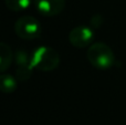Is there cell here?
<instances>
[{"instance_id":"1","label":"cell","mask_w":126,"mask_h":125,"mask_svg":"<svg viewBox=\"0 0 126 125\" xmlns=\"http://www.w3.org/2000/svg\"><path fill=\"white\" fill-rule=\"evenodd\" d=\"M89 62L98 70H107L115 63V55L111 47L103 42H95L89 47L86 52Z\"/></svg>"},{"instance_id":"2","label":"cell","mask_w":126,"mask_h":125,"mask_svg":"<svg viewBox=\"0 0 126 125\" xmlns=\"http://www.w3.org/2000/svg\"><path fill=\"white\" fill-rule=\"evenodd\" d=\"M31 62L34 69L42 72H50L58 68L60 55L53 48L42 46L37 48L31 54Z\"/></svg>"},{"instance_id":"3","label":"cell","mask_w":126,"mask_h":125,"mask_svg":"<svg viewBox=\"0 0 126 125\" xmlns=\"http://www.w3.org/2000/svg\"><path fill=\"white\" fill-rule=\"evenodd\" d=\"M15 32L20 39L34 40L41 35L42 27L38 19L31 16L20 17L15 23Z\"/></svg>"},{"instance_id":"4","label":"cell","mask_w":126,"mask_h":125,"mask_svg":"<svg viewBox=\"0 0 126 125\" xmlns=\"http://www.w3.org/2000/svg\"><path fill=\"white\" fill-rule=\"evenodd\" d=\"M13 60L16 62V78L18 81H28L31 78L33 68L31 62V55L28 54L24 49H17L16 53L13 55Z\"/></svg>"},{"instance_id":"5","label":"cell","mask_w":126,"mask_h":125,"mask_svg":"<svg viewBox=\"0 0 126 125\" xmlns=\"http://www.w3.org/2000/svg\"><path fill=\"white\" fill-rule=\"evenodd\" d=\"M94 39V31L91 27L79 26L73 28L69 33V41L73 47L83 49L90 47Z\"/></svg>"},{"instance_id":"6","label":"cell","mask_w":126,"mask_h":125,"mask_svg":"<svg viewBox=\"0 0 126 125\" xmlns=\"http://www.w3.org/2000/svg\"><path fill=\"white\" fill-rule=\"evenodd\" d=\"M33 6L44 17H55L65 8V0H33Z\"/></svg>"},{"instance_id":"7","label":"cell","mask_w":126,"mask_h":125,"mask_svg":"<svg viewBox=\"0 0 126 125\" xmlns=\"http://www.w3.org/2000/svg\"><path fill=\"white\" fill-rule=\"evenodd\" d=\"M13 51L10 46L4 42H0V73L4 72L13 61Z\"/></svg>"},{"instance_id":"8","label":"cell","mask_w":126,"mask_h":125,"mask_svg":"<svg viewBox=\"0 0 126 125\" xmlns=\"http://www.w3.org/2000/svg\"><path fill=\"white\" fill-rule=\"evenodd\" d=\"M18 79L8 73H0V92L10 94L18 88Z\"/></svg>"},{"instance_id":"9","label":"cell","mask_w":126,"mask_h":125,"mask_svg":"<svg viewBox=\"0 0 126 125\" xmlns=\"http://www.w3.org/2000/svg\"><path fill=\"white\" fill-rule=\"evenodd\" d=\"M32 0H6V6L9 10L20 12L27 10L31 6Z\"/></svg>"},{"instance_id":"10","label":"cell","mask_w":126,"mask_h":125,"mask_svg":"<svg viewBox=\"0 0 126 125\" xmlns=\"http://www.w3.org/2000/svg\"><path fill=\"white\" fill-rule=\"evenodd\" d=\"M102 23H103V18L101 17L100 15H95V16H93L92 17V19H91V26H92V28H100L101 26H102Z\"/></svg>"}]
</instances>
